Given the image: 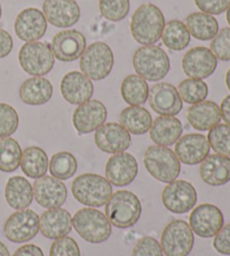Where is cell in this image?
<instances>
[{
    "instance_id": "obj_1",
    "label": "cell",
    "mask_w": 230,
    "mask_h": 256,
    "mask_svg": "<svg viewBox=\"0 0 230 256\" xmlns=\"http://www.w3.org/2000/svg\"><path fill=\"white\" fill-rule=\"evenodd\" d=\"M165 18L160 9L153 4H144L132 14L130 32L134 40L142 45H153L162 38Z\"/></svg>"
},
{
    "instance_id": "obj_2",
    "label": "cell",
    "mask_w": 230,
    "mask_h": 256,
    "mask_svg": "<svg viewBox=\"0 0 230 256\" xmlns=\"http://www.w3.org/2000/svg\"><path fill=\"white\" fill-rule=\"evenodd\" d=\"M106 206V216L112 226L122 230L132 227L142 216V204L138 196L127 190H119L110 196Z\"/></svg>"
},
{
    "instance_id": "obj_3",
    "label": "cell",
    "mask_w": 230,
    "mask_h": 256,
    "mask_svg": "<svg viewBox=\"0 0 230 256\" xmlns=\"http://www.w3.org/2000/svg\"><path fill=\"white\" fill-rule=\"evenodd\" d=\"M71 190L76 201L94 208L102 207L112 194V184L106 178L94 173H84L76 178Z\"/></svg>"
},
{
    "instance_id": "obj_4",
    "label": "cell",
    "mask_w": 230,
    "mask_h": 256,
    "mask_svg": "<svg viewBox=\"0 0 230 256\" xmlns=\"http://www.w3.org/2000/svg\"><path fill=\"white\" fill-rule=\"evenodd\" d=\"M132 66L136 73L147 81L163 80L168 74L171 62L168 53L156 45L140 46L132 56Z\"/></svg>"
},
{
    "instance_id": "obj_5",
    "label": "cell",
    "mask_w": 230,
    "mask_h": 256,
    "mask_svg": "<svg viewBox=\"0 0 230 256\" xmlns=\"http://www.w3.org/2000/svg\"><path fill=\"white\" fill-rule=\"evenodd\" d=\"M72 226L84 240L100 244L112 235V224L104 212L94 208H82L72 218Z\"/></svg>"
},
{
    "instance_id": "obj_6",
    "label": "cell",
    "mask_w": 230,
    "mask_h": 256,
    "mask_svg": "<svg viewBox=\"0 0 230 256\" xmlns=\"http://www.w3.org/2000/svg\"><path fill=\"white\" fill-rule=\"evenodd\" d=\"M144 166L154 179L164 184L176 181L181 172L176 153L165 146H150L144 154Z\"/></svg>"
},
{
    "instance_id": "obj_7",
    "label": "cell",
    "mask_w": 230,
    "mask_h": 256,
    "mask_svg": "<svg viewBox=\"0 0 230 256\" xmlns=\"http://www.w3.org/2000/svg\"><path fill=\"white\" fill-rule=\"evenodd\" d=\"M80 68L90 80L100 81L112 71L114 56L112 50L104 42H94L86 48L80 56Z\"/></svg>"
},
{
    "instance_id": "obj_8",
    "label": "cell",
    "mask_w": 230,
    "mask_h": 256,
    "mask_svg": "<svg viewBox=\"0 0 230 256\" xmlns=\"http://www.w3.org/2000/svg\"><path fill=\"white\" fill-rule=\"evenodd\" d=\"M18 61L22 70L33 76H44L52 71L55 56L50 44L46 42H27L22 46Z\"/></svg>"
},
{
    "instance_id": "obj_9",
    "label": "cell",
    "mask_w": 230,
    "mask_h": 256,
    "mask_svg": "<svg viewBox=\"0 0 230 256\" xmlns=\"http://www.w3.org/2000/svg\"><path fill=\"white\" fill-rule=\"evenodd\" d=\"M194 245V232L181 219L168 222L160 236V248L166 256H188Z\"/></svg>"
},
{
    "instance_id": "obj_10",
    "label": "cell",
    "mask_w": 230,
    "mask_h": 256,
    "mask_svg": "<svg viewBox=\"0 0 230 256\" xmlns=\"http://www.w3.org/2000/svg\"><path fill=\"white\" fill-rule=\"evenodd\" d=\"M40 232V217L34 210L22 209L14 212L4 222V234L12 243H26Z\"/></svg>"
},
{
    "instance_id": "obj_11",
    "label": "cell",
    "mask_w": 230,
    "mask_h": 256,
    "mask_svg": "<svg viewBox=\"0 0 230 256\" xmlns=\"http://www.w3.org/2000/svg\"><path fill=\"white\" fill-rule=\"evenodd\" d=\"M198 201V194L190 182L176 180L165 186L162 191V202L168 212L186 214L190 212Z\"/></svg>"
},
{
    "instance_id": "obj_12",
    "label": "cell",
    "mask_w": 230,
    "mask_h": 256,
    "mask_svg": "<svg viewBox=\"0 0 230 256\" xmlns=\"http://www.w3.org/2000/svg\"><path fill=\"white\" fill-rule=\"evenodd\" d=\"M188 222L196 235L202 238H211L222 228L224 218L222 212L217 206L202 204L192 210Z\"/></svg>"
},
{
    "instance_id": "obj_13",
    "label": "cell",
    "mask_w": 230,
    "mask_h": 256,
    "mask_svg": "<svg viewBox=\"0 0 230 256\" xmlns=\"http://www.w3.org/2000/svg\"><path fill=\"white\" fill-rule=\"evenodd\" d=\"M147 100L150 108L160 116H176L183 108L178 89L166 82H160L152 86Z\"/></svg>"
},
{
    "instance_id": "obj_14",
    "label": "cell",
    "mask_w": 230,
    "mask_h": 256,
    "mask_svg": "<svg viewBox=\"0 0 230 256\" xmlns=\"http://www.w3.org/2000/svg\"><path fill=\"white\" fill-rule=\"evenodd\" d=\"M217 66V58L209 48L204 46H196L188 50L182 58L184 73L193 79H206L214 74Z\"/></svg>"
},
{
    "instance_id": "obj_15",
    "label": "cell",
    "mask_w": 230,
    "mask_h": 256,
    "mask_svg": "<svg viewBox=\"0 0 230 256\" xmlns=\"http://www.w3.org/2000/svg\"><path fill=\"white\" fill-rule=\"evenodd\" d=\"M94 143L96 148L104 153L117 154L130 148L132 137L120 124L106 122L96 130Z\"/></svg>"
},
{
    "instance_id": "obj_16",
    "label": "cell",
    "mask_w": 230,
    "mask_h": 256,
    "mask_svg": "<svg viewBox=\"0 0 230 256\" xmlns=\"http://www.w3.org/2000/svg\"><path fill=\"white\" fill-rule=\"evenodd\" d=\"M86 48L84 35L76 30L60 32L54 36L50 48L61 62H73L79 58Z\"/></svg>"
},
{
    "instance_id": "obj_17",
    "label": "cell",
    "mask_w": 230,
    "mask_h": 256,
    "mask_svg": "<svg viewBox=\"0 0 230 256\" xmlns=\"http://www.w3.org/2000/svg\"><path fill=\"white\" fill-rule=\"evenodd\" d=\"M15 33L24 42H38L43 38L48 30V20L43 12L38 8H25L15 20Z\"/></svg>"
},
{
    "instance_id": "obj_18",
    "label": "cell",
    "mask_w": 230,
    "mask_h": 256,
    "mask_svg": "<svg viewBox=\"0 0 230 256\" xmlns=\"http://www.w3.org/2000/svg\"><path fill=\"white\" fill-rule=\"evenodd\" d=\"M106 179L116 186L130 184L138 173V163L132 154L122 152L114 154L106 163Z\"/></svg>"
},
{
    "instance_id": "obj_19",
    "label": "cell",
    "mask_w": 230,
    "mask_h": 256,
    "mask_svg": "<svg viewBox=\"0 0 230 256\" xmlns=\"http://www.w3.org/2000/svg\"><path fill=\"white\" fill-rule=\"evenodd\" d=\"M34 198L40 207L58 208L66 202L68 198L66 186L54 176H44L36 179L33 186Z\"/></svg>"
},
{
    "instance_id": "obj_20",
    "label": "cell",
    "mask_w": 230,
    "mask_h": 256,
    "mask_svg": "<svg viewBox=\"0 0 230 256\" xmlns=\"http://www.w3.org/2000/svg\"><path fill=\"white\" fill-rule=\"evenodd\" d=\"M107 120V109L99 100H89L78 106L73 112V125L81 135L96 132Z\"/></svg>"
},
{
    "instance_id": "obj_21",
    "label": "cell",
    "mask_w": 230,
    "mask_h": 256,
    "mask_svg": "<svg viewBox=\"0 0 230 256\" xmlns=\"http://www.w3.org/2000/svg\"><path fill=\"white\" fill-rule=\"evenodd\" d=\"M43 14L50 24L58 28H68L79 22L81 12L76 0H45Z\"/></svg>"
},
{
    "instance_id": "obj_22",
    "label": "cell",
    "mask_w": 230,
    "mask_h": 256,
    "mask_svg": "<svg viewBox=\"0 0 230 256\" xmlns=\"http://www.w3.org/2000/svg\"><path fill=\"white\" fill-rule=\"evenodd\" d=\"M210 145L202 134H186L178 138L176 144V153L178 161L186 166H196L208 156Z\"/></svg>"
},
{
    "instance_id": "obj_23",
    "label": "cell",
    "mask_w": 230,
    "mask_h": 256,
    "mask_svg": "<svg viewBox=\"0 0 230 256\" xmlns=\"http://www.w3.org/2000/svg\"><path fill=\"white\" fill-rule=\"evenodd\" d=\"M61 94L71 104H79L89 102L94 94V84L88 76L79 71H71L63 76L61 81Z\"/></svg>"
},
{
    "instance_id": "obj_24",
    "label": "cell",
    "mask_w": 230,
    "mask_h": 256,
    "mask_svg": "<svg viewBox=\"0 0 230 256\" xmlns=\"http://www.w3.org/2000/svg\"><path fill=\"white\" fill-rule=\"evenodd\" d=\"M72 230V216L61 207L50 208L40 218V232L48 240L68 236Z\"/></svg>"
},
{
    "instance_id": "obj_25",
    "label": "cell",
    "mask_w": 230,
    "mask_h": 256,
    "mask_svg": "<svg viewBox=\"0 0 230 256\" xmlns=\"http://www.w3.org/2000/svg\"><path fill=\"white\" fill-rule=\"evenodd\" d=\"M200 176L206 184L220 186L230 181V158L222 154L208 155L201 162Z\"/></svg>"
},
{
    "instance_id": "obj_26",
    "label": "cell",
    "mask_w": 230,
    "mask_h": 256,
    "mask_svg": "<svg viewBox=\"0 0 230 256\" xmlns=\"http://www.w3.org/2000/svg\"><path fill=\"white\" fill-rule=\"evenodd\" d=\"M186 118L188 124L194 130L200 132L210 130L222 122L220 108L216 102L204 100V102L192 104L188 109Z\"/></svg>"
},
{
    "instance_id": "obj_27",
    "label": "cell",
    "mask_w": 230,
    "mask_h": 256,
    "mask_svg": "<svg viewBox=\"0 0 230 256\" xmlns=\"http://www.w3.org/2000/svg\"><path fill=\"white\" fill-rule=\"evenodd\" d=\"M183 132L180 120L174 116H160L152 122L150 137L156 145L168 148L176 144Z\"/></svg>"
},
{
    "instance_id": "obj_28",
    "label": "cell",
    "mask_w": 230,
    "mask_h": 256,
    "mask_svg": "<svg viewBox=\"0 0 230 256\" xmlns=\"http://www.w3.org/2000/svg\"><path fill=\"white\" fill-rule=\"evenodd\" d=\"M53 96V86L43 76H33L22 82L20 89L22 102L30 106H40L48 102Z\"/></svg>"
},
{
    "instance_id": "obj_29",
    "label": "cell",
    "mask_w": 230,
    "mask_h": 256,
    "mask_svg": "<svg viewBox=\"0 0 230 256\" xmlns=\"http://www.w3.org/2000/svg\"><path fill=\"white\" fill-rule=\"evenodd\" d=\"M4 198L7 204L15 210L28 208L34 199L33 186L24 176H12L7 181Z\"/></svg>"
},
{
    "instance_id": "obj_30",
    "label": "cell",
    "mask_w": 230,
    "mask_h": 256,
    "mask_svg": "<svg viewBox=\"0 0 230 256\" xmlns=\"http://www.w3.org/2000/svg\"><path fill=\"white\" fill-rule=\"evenodd\" d=\"M119 122L130 134L142 135L150 130L153 120H152L150 112L146 108L130 106L120 112Z\"/></svg>"
},
{
    "instance_id": "obj_31",
    "label": "cell",
    "mask_w": 230,
    "mask_h": 256,
    "mask_svg": "<svg viewBox=\"0 0 230 256\" xmlns=\"http://www.w3.org/2000/svg\"><path fill=\"white\" fill-rule=\"evenodd\" d=\"M186 26L190 35L199 40H212L219 32L218 20L202 12H192L186 17Z\"/></svg>"
},
{
    "instance_id": "obj_32",
    "label": "cell",
    "mask_w": 230,
    "mask_h": 256,
    "mask_svg": "<svg viewBox=\"0 0 230 256\" xmlns=\"http://www.w3.org/2000/svg\"><path fill=\"white\" fill-rule=\"evenodd\" d=\"M20 168L24 174L32 179H40L46 174L48 168V158L45 150L38 146H30L22 153Z\"/></svg>"
},
{
    "instance_id": "obj_33",
    "label": "cell",
    "mask_w": 230,
    "mask_h": 256,
    "mask_svg": "<svg viewBox=\"0 0 230 256\" xmlns=\"http://www.w3.org/2000/svg\"><path fill=\"white\" fill-rule=\"evenodd\" d=\"M122 99L130 106H142L148 98L150 88L146 80L138 74L127 76L122 82Z\"/></svg>"
},
{
    "instance_id": "obj_34",
    "label": "cell",
    "mask_w": 230,
    "mask_h": 256,
    "mask_svg": "<svg viewBox=\"0 0 230 256\" xmlns=\"http://www.w3.org/2000/svg\"><path fill=\"white\" fill-rule=\"evenodd\" d=\"M163 44L171 51H183L190 44L191 35L186 24L180 20H171L164 26L162 34Z\"/></svg>"
},
{
    "instance_id": "obj_35",
    "label": "cell",
    "mask_w": 230,
    "mask_h": 256,
    "mask_svg": "<svg viewBox=\"0 0 230 256\" xmlns=\"http://www.w3.org/2000/svg\"><path fill=\"white\" fill-rule=\"evenodd\" d=\"M22 150L20 145L12 137L0 138V171L12 173L20 166Z\"/></svg>"
},
{
    "instance_id": "obj_36",
    "label": "cell",
    "mask_w": 230,
    "mask_h": 256,
    "mask_svg": "<svg viewBox=\"0 0 230 256\" xmlns=\"http://www.w3.org/2000/svg\"><path fill=\"white\" fill-rule=\"evenodd\" d=\"M50 176L58 180H68L76 174L78 170V161L74 155L68 152H60L54 154L48 162Z\"/></svg>"
},
{
    "instance_id": "obj_37",
    "label": "cell",
    "mask_w": 230,
    "mask_h": 256,
    "mask_svg": "<svg viewBox=\"0 0 230 256\" xmlns=\"http://www.w3.org/2000/svg\"><path fill=\"white\" fill-rule=\"evenodd\" d=\"M178 91L182 102L190 104H196L204 102L206 98L208 97L209 88L204 80L188 78V79L182 80L180 82V84L178 86Z\"/></svg>"
},
{
    "instance_id": "obj_38",
    "label": "cell",
    "mask_w": 230,
    "mask_h": 256,
    "mask_svg": "<svg viewBox=\"0 0 230 256\" xmlns=\"http://www.w3.org/2000/svg\"><path fill=\"white\" fill-rule=\"evenodd\" d=\"M208 143L217 154L230 158V125L218 124L209 130Z\"/></svg>"
},
{
    "instance_id": "obj_39",
    "label": "cell",
    "mask_w": 230,
    "mask_h": 256,
    "mask_svg": "<svg viewBox=\"0 0 230 256\" xmlns=\"http://www.w3.org/2000/svg\"><path fill=\"white\" fill-rule=\"evenodd\" d=\"M130 0H100L99 9L102 17L110 22L125 20L130 12Z\"/></svg>"
},
{
    "instance_id": "obj_40",
    "label": "cell",
    "mask_w": 230,
    "mask_h": 256,
    "mask_svg": "<svg viewBox=\"0 0 230 256\" xmlns=\"http://www.w3.org/2000/svg\"><path fill=\"white\" fill-rule=\"evenodd\" d=\"M20 117L16 109L8 104H0V138L9 137L17 130Z\"/></svg>"
},
{
    "instance_id": "obj_41",
    "label": "cell",
    "mask_w": 230,
    "mask_h": 256,
    "mask_svg": "<svg viewBox=\"0 0 230 256\" xmlns=\"http://www.w3.org/2000/svg\"><path fill=\"white\" fill-rule=\"evenodd\" d=\"M210 51L217 58V60L230 61V27L220 30L218 34L211 40Z\"/></svg>"
},
{
    "instance_id": "obj_42",
    "label": "cell",
    "mask_w": 230,
    "mask_h": 256,
    "mask_svg": "<svg viewBox=\"0 0 230 256\" xmlns=\"http://www.w3.org/2000/svg\"><path fill=\"white\" fill-rule=\"evenodd\" d=\"M50 256H81L79 245L72 237L64 236L53 242Z\"/></svg>"
},
{
    "instance_id": "obj_43",
    "label": "cell",
    "mask_w": 230,
    "mask_h": 256,
    "mask_svg": "<svg viewBox=\"0 0 230 256\" xmlns=\"http://www.w3.org/2000/svg\"><path fill=\"white\" fill-rule=\"evenodd\" d=\"M162 248L154 237H142L137 242L132 252V256H163Z\"/></svg>"
},
{
    "instance_id": "obj_44",
    "label": "cell",
    "mask_w": 230,
    "mask_h": 256,
    "mask_svg": "<svg viewBox=\"0 0 230 256\" xmlns=\"http://www.w3.org/2000/svg\"><path fill=\"white\" fill-rule=\"evenodd\" d=\"M196 7L208 15H220L230 6V0H194Z\"/></svg>"
},
{
    "instance_id": "obj_45",
    "label": "cell",
    "mask_w": 230,
    "mask_h": 256,
    "mask_svg": "<svg viewBox=\"0 0 230 256\" xmlns=\"http://www.w3.org/2000/svg\"><path fill=\"white\" fill-rule=\"evenodd\" d=\"M214 248L218 253L230 255V224L222 226L214 238Z\"/></svg>"
},
{
    "instance_id": "obj_46",
    "label": "cell",
    "mask_w": 230,
    "mask_h": 256,
    "mask_svg": "<svg viewBox=\"0 0 230 256\" xmlns=\"http://www.w3.org/2000/svg\"><path fill=\"white\" fill-rule=\"evenodd\" d=\"M14 42L12 35L7 30L0 28V58L8 56L12 53Z\"/></svg>"
},
{
    "instance_id": "obj_47",
    "label": "cell",
    "mask_w": 230,
    "mask_h": 256,
    "mask_svg": "<svg viewBox=\"0 0 230 256\" xmlns=\"http://www.w3.org/2000/svg\"><path fill=\"white\" fill-rule=\"evenodd\" d=\"M12 256H44V254L38 245L26 244L20 246Z\"/></svg>"
},
{
    "instance_id": "obj_48",
    "label": "cell",
    "mask_w": 230,
    "mask_h": 256,
    "mask_svg": "<svg viewBox=\"0 0 230 256\" xmlns=\"http://www.w3.org/2000/svg\"><path fill=\"white\" fill-rule=\"evenodd\" d=\"M219 108L220 114H222V120L226 122L227 125H230V96L224 98Z\"/></svg>"
},
{
    "instance_id": "obj_49",
    "label": "cell",
    "mask_w": 230,
    "mask_h": 256,
    "mask_svg": "<svg viewBox=\"0 0 230 256\" xmlns=\"http://www.w3.org/2000/svg\"><path fill=\"white\" fill-rule=\"evenodd\" d=\"M0 256H10L8 248H6V245H4L2 242H0Z\"/></svg>"
},
{
    "instance_id": "obj_50",
    "label": "cell",
    "mask_w": 230,
    "mask_h": 256,
    "mask_svg": "<svg viewBox=\"0 0 230 256\" xmlns=\"http://www.w3.org/2000/svg\"><path fill=\"white\" fill-rule=\"evenodd\" d=\"M226 86H227L228 90L230 91V68H229V70H228L227 73H226Z\"/></svg>"
},
{
    "instance_id": "obj_51",
    "label": "cell",
    "mask_w": 230,
    "mask_h": 256,
    "mask_svg": "<svg viewBox=\"0 0 230 256\" xmlns=\"http://www.w3.org/2000/svg\"><path fill=\"white\" fill-rule=\"evenodd\" d=\"M227 15H226V20H227V22L229 24V26H230V6H229V8L227 9Z\"/></svg>"
},
{
    "instance_id": "obj_52",
    "label": "cell",
    "mask_w": 230,
    "mask_h": 256,
    "mask_svg": "<svg viewBox=\"0 0 230 256\" xmlns=\"http://www.w3.org/2000/svg\"><path fill=\"white\" fill-rule=\"evenodd\" d=\"M2 2H0V18H2Z\"/></svg>"
}]
</instances>
